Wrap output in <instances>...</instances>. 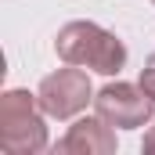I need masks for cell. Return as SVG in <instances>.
Instances as JSON below:
<instances>
[{"instance_id":"6da1fadb","label":"cell","mask_w":155,"mask_h":155,"mask_svg":"<svg viewBox=\"0 0 155 155\" xmlns=\"http://www.w3.org/2000/svg\"><path fill=\"white\" fill-rule=\"evenodd\" d=\"M54 51L65 65H83L101 76H116L126 65V47L116 33L94 25V22H69L58 29Z\"/></svg>"},{"instance_id":"7a4b0ae2","label":"cell","mask_w":155,"mask_h":155,"mask_svg":"<svg viewBox=\"0 0 155 155\" xmlns=\"http://www.w3.org/2000/svg\"><path fill=\"white\" fill-rule=\"evenodd\" d=\"M40 97L29 90H7L0 97V148L7 155H33L47 148V123Z\"/></svg>"},{"instance_id":"3957f363","label":"cell","mask_w":155,"mask_h":155,"mask_svg":"<svg viewBox=\"0 0 155 155\" xmlns=\"http://www.w3.org/2000/svg\"><path fill=\"white\" fill-rule=\"evenodd\" d=\"M36 97H40V108L51 119H72L94 101V87H90V76L83 65H65L40 79Z\"/></svg>"},{"instance_id":"277c9868","label":"cell","mask_w":155,"mask_h":155,"mask_svg":"<svg viewBox=\"0 0 155 155\" xmlns=\"http://www.w3.org/2000/svg\"><path fill=\"white\" fill-rule=\"evenodd\" d=\"M94 112L116 130H137L155 112V97L137 83H108L94 94Z\"/></svg>"},{"instance_id":"5b68a950","label":"cell","mask_w":155,"mask_h":155,"mask_svg":"<svg viewBox=\"0 0 155 155\" xmlns=\"http://www.w3.org/2000/svg\"><path fill=\"white\" fill-rule=\"evenodd\" d=\"M61 155H112L116 152V126L105 123L101 116L76 119L69 134L58 141Z\"/></svg>"},{"instance_id":"8992f818","label":"cell","mask_w":155,"mask_h":155,"mask_svg":"<svg viewBox=\"0 0 155 155\" xmlns=\"http://www.w3.org/2000/svg\"><path fill=\"white\" fill-rule=\"evenodd\" d=\"M141 87H144V90L155 97V54L144 61V69H141Z\"/></svg>"},{"instance_id":"52a82bcc","label":"cell","mask_w":155,"mask_h":155,"mask_svg":"<svg viewBox=\"0 0 155 155\" xmlns=\"http://www.w3.org/2000/svg\"><path fill=\"white\" fill-rule=\"evenodd\" d=\"M141 148H144L148 155H155V126L148 130V134H144V144H141Z\"/></svg>"},{"instance_id":"ba28073f","label":"cell","mask_w":155,"mask_h":155,"mask_svg":"<svg viewBox=\"0 0 155 155\" xmlns=\"http://www.w3.org/2000/svg\"><path fill=\"white\" fill-rule=\"evenodd\" d=\"M152 4H155V0H152Z\"/></svg>"}]
</instances>
